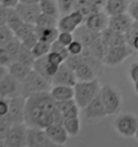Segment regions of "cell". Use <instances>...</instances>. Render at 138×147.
<instances>
[{
    "instance_id": "cell-1",
    "label": "cell",
    "mask_w": 138,
    "mask_h": 147,
    "mask_svg": "<svg viewBox=\"0 0 138 147\" xmlns=\"http://www.w3.org/2000/svg\"><path fill=\"white\" fill-rule=\"evenodd\" d=\"M26 98L25 123L29 128L46 129L53 123L52 114L56 108V102L50 91L35 93Z\"/></svg>"
},
{
    "instance_id": "cell-2",
    "label": "cell",
    "mask_w": 138,
    "mask_h": 147,
    "mask_svg": "<svg viewBox=\"0 0 138 147\" xmlns=\"http://www.w3.org/2000/svg\"><path fill=\"white\" fill-rule=\"evenodd\" d=\"M74 101L80 108H84L100 93V83L98 79L90 81H78L74 84Z\"/></svg>"
},
{
    "instance_id": "cell-3",
    "label": "cell",
    "mask_w": 138,
    "mask_h": 147,
    "mask_svg": "<svg viewBox=\"0 0 138 147\" xmlns=\"http://www.w3.org/2000/svg\"><path fill=\"white\" fill-rule=\"evenodd\" d=\"M52 89V83L37 73L35 69L28 74V76L22 81V95L28 97L39 92L50 91Z\"/></svg>"
},
{
    "instance_id": "cell-4",
    "label": "cell",
    "mask_w": 138,
    "mask_h": 147,
    "mask_svg": "<svg viewBox=\"0 0 138 147\" xmlns=\"http://www.w3.org/2000/svg\"><path fill=\"white\" fill-rule=\"evenodd\" d=\"M99 95L106 107L108 116L117 115L121 110L123 100L119 88H117L113 84H105L104 87H101Z\"/></svg>"
},
{
    "instance_id": "cell-5",
    "label": "cell",
    "mask_w": 138,
    "mask_h": 147,
    "mask_svg": "<svg viewBox=\"0 0 138 147\" xmlns=\"http://www.w3.org/2000/svg\"><path fill=\"white\" fill-rule=\"evenodd\" d=\"M115 131L123 138H134L138 129V117L133 114H121L113 121Z\"/></svg>"
},
{
    "instance_id": "cell-6",
    "label": "cell",
    "mask_w": 138,
    "mask_h": 147,
    "mask_svg": "<svg viewBox=\"0 0 138 147\" xmlns=\"http://www.w3.org/2000/svg\"><path fill=\"white\" fill-rule=\"evenodd\" d=\"M134 51L135 50L127 43L122 45V46L109 48L106 56L104 59V63L106 66L115 67L118 65L122 64L126 59H129V56L133 54Z\"/></svg>"
},
{
    "instance_id": "cell-7",
    "label": "cell",
    "mask_w": 138,
    "mask_h": 147,
    "mask_svg": "<svg viewBox=\"0 0 138 147\" xmlns=\"http://www.w3.org/2000/svg\"><path fill=\"white\" fill-rule=\"evenodd\" d=\"M28 125L25 122L13 124L5 138V147H26L27 146Z\"/></svg>"
},
{
    "instance_id": "cell-8",
    "label": "cell",
    "mask_w": 138,
    "mask_h": 147,
    "mask_svg": "<svg viewBox=\"0 0 138 147\" xmlns=\"http://www.w3.org/2000/svg\"><path fill=\"white\" fill-rule=\"evenodd\" d=\"M26 97L24 95L10 98V109L8 119L13 124H19L25 122V110H26Z\"/></svg>"
},
{
    "instance_id": "cell-9",
    "label": "cell",
    "mask_w": 138,
    "mask_h": 147,
    "mask_svg": "<svg viewBox=\"0 0 138 147\" xmlns=\"http://www.w3.org/2000/svg\"><path fill=\"white\" fill-rule=\"evenodd\" d=\"M83 113H84L85 120L88 122H96L108 116V113L101 101L100 95L96 96L88 105L85 106L83 108Z\"/></svg>"
},
{
    "instance_id": "cell-10",
    "label": "cell",
    "mask_w": 138,
    "mask_h": 147,
    "mask_svg": "<svg viewBox=\"0 0 138 147\" xmlns=\"http://www.w3.org/2000/svg\"><path fill=\"white\" fill-rule=\"evenodd\" d=\"M19 95H22V82L8 73L0 81V96L10 100Z\"/></svg>"
},
{
    "instance_id": "cell-11",
    "label": "cell",
    "mask_w": 138,
    "mask_h": 147,
    "mask_svg": "<svg viewBox=\"0 0 138 147\" xmlns=\"http://www.w3.org/2000/svg\"><path fill=\"white\" fill-rule=\"evenodd\" d=\"M85 21V18L80 11L74 10L70 13L62 15V18L58 20L57 27L60 32H74L79 26H81Z\"/></svg>"
},
{
    "instance_id": "cell-12",
    "label": "cell",
    "mask_w": 138,
    "mask_h": 147,
    "mask_svg": "<svg viewBox=\"0 0 138 147\" xmlns=\"http://www.w3.org/2000/svg\"><path fill=\"white\" fill-rule=\"evenodd\" d=\"M28 147H57L55 143L51 141L46 130L40 128H29L27 133Z\"/></svg>"
},
{
    "instance_id": "cell-13",
    "label": "cell",
    "mask_w": 138,
    "mask_h": 147,
    "mask_svg": "<svg viewBox=\"0 0 138 147\" xmlns=\"http://www.w3.org/2000/svg\"><path fill=\"white\" fill-rule=\"evenodd\" d=\"M52 86H70V87H74V84L78 82V79L74 73V69L69 67L67 64H63L60 66L58 70L52 78Z\"/></svg>"
},
{
    "instance_id": "cell-14",
    "label": "cell",
    "mask_w": 138,
    "mask_h": 147,
    "mask_svg": "<svg viewBox=\"0 0 138 147\" xmlns=\"http://www.w3.org/2000/svg\"><path fill=\"white\" fill-rule=\"evenodd\" d=\"M14 9L17 11V13L21 15L25 22L31 24H36L37 18L41 14V10L39 7V3H24L19 2Z\"/></svg>"
},
{
    "instance_id": "cell-15",
    "label": "cell",
    "mask_w": 138,
    "mask_h": 147,
    "mask_svg": "<svg viewBox=\"0 0 138 147\" xmlns=\"http://www.w3.org/2000/svg\"><path fill=\"white\" fill-rule=\"evenodd\" d=\"M84 24L94 32H101L109 26V15L102 10L88 16L84 21Z\"/></svg>"
},
{
    "instance_id": "cell-16",
    "label": "cell",
    "mask_w": 138,
    "mask_h": 147,
    "mask_svg": "<svg viewBox=\"0 0 138 147\" xmlns=\"http://www.w3.org/2000/svg\"><path fill=\"white\" fill-rule=\"evenodd\" d=\"M32 68L35 69L37 73H39L41 76H43L46 79H48L49 81H52L53 76L56 74V71L58 70L60 66L54 64H51L49 60H48V55L41 56V57H37ZM52 83V82H51Z\"/></svg>"
},
{
    "instance_id": "cell-17",
    "label": "cell",
    "mask_w": 138,
    "mask_h": 147,
    "mask_svg": "<svg viewBox=\"0 0 138 147\" xmlns=\"http://www.w3.org/2000/svg\"><path fill=\"white\" fill-rule=\"evenodd\" d=\"M44 130H46L48 136L51 138V141L55 143L57 147L64 146L70 138L63 124L52 123L50 125H48Z\"/></svg>"
},
{
    "instance_id": "cell-18",
    "label": "cell",
    "mask_w": 138,
    "mask_h": 147,
    "mask_svg": "<svg viewBox=\"0 0 138 147\" xmlns=\"http://www.w3.org/2000/svg\"><path fill=\"white\" fill-rule=\"evenodd\" d=\"M133 18L129 15V12H125V13H121L118 15L109 16V26L108 27L115 32L125 34L126 30L131 27V25L133 24Z\"/></svg>"
},
{
    "instance_id": "cell-19",
    "label": "cell",
    "mask_w": 138,
    "mask_h": 147,
    "mask_svg": "<svg viewBox=\"0 0 138 147\" xmlns=\"http://www.w3.org/2000/svg\"><path fill=\"white\" fill-rule=\"evenodd\" d=\"M74 39L79 40L84 47H88L96 38L100 36V32H94L90 29L85 24H82L74 32Z\"/></svg>"
},
{
    "instance_id": "cell-20",
    "label": "cell",
    "mask_w": 138,
    "mask_h": 147,
    "mask_svg": "<svg viewBox=\"0 0 138 147\" xmlns=\"http://www.w3.org/2000/svg\"><path fill=\"white\" fill-rule=\"evenodd\" d=\"M101 38L104 42L106 43L108 48H113V47L122 46L126 43V39H125V35L123 32H115L111 28L107 27L104 32H101Z\"/></svg>"
},
{
    "instance_id": "cell-21",
    "label": "cell",
    "mask_w": 138,
    "mask_h": 147,
    "mask_svg": "<svg viewBox=\"0 0 138 147\" xmlns=\"http://www.w3.org/2000/svg\"><path fill=\"white\" fill-rule=\"evenodd\" d=\"M129 3H131L129 0H107L104 11L109 16L125 13L129 11Z\"/></svg>"
},
{
    "instance_id": "cell-22",
    "label": "cell",
    "mask_w": 138,
    "mask_h": 147,
    "mask_svg": "<svg viewBox=\"0 0 138 147\" xmlns=\"http://www.w3.org/2000/svg\"><path fill=\"white\" fill-rule=\"evenodd\" d=\"M52 97L55 100V102L67 101L74 98V88L70 86H52L50 90Z\"/></svg>"
},
{
    "instance_id": "cell-23",
    "label": "cell",
    "mask_w": 138,
    "mask_h": 147,
    "mask_svg": "<svg viewBox=\"0 0 138 147\" xmlns=\"http://www.w3.org/2000/svg\"><path fill=\"white\" fill-rule=\"evenodd\" d=\"M32 70L31 66H28V65L24 64L22 62L19 61H14L12 62V64L8 67V71L11 76H13L15 79H17L19 81H23L24 79L28 76V74Z\"/></svg>"
},
{
    "instance_id": "cell-24",
    "label": "cell",
    "mask_w": 138,
    "mask_h": 147,
    "mask_svg": "<svg viewBox=\"0 0 138 147\" xmlns=\"http://www.w3.org/2000/svg\"><path fill=\"white\" fill-rule=\"evenodd\" d=\"M74 73L77 76L78 81H90L98 78L93 68L85 62H82L77 68L74 69Z\"/></svg>"
},
{
    "instance_id": "cell-25",
    "label": "cell",
    "mask_w": 138,
    "mask_h": 147,
    "mask_svg": "<svg viewBox=\"0 0 138 147\" xmlns=\"http://www.w3.org/2000/svg\"><path fill=\"white\" fill-rule=\"evenodd\" d=\"M74 10L80 11V12L84 15V18H86L88 16H90V15H92V14H94V13H96V12L102 11L104 8L100 7V5H96V3L86 1V0H78L77 5H76V9Z\"/></svg>"
},
{
    "instance_id": "cell-26",
    "label": "cell",
    "mask_w": 138,
    "mask_h": 147,
    "mask_svg": "<svg viewBox=\"0 0 138 147\" xmlns=\"http://www.w3.org/2000/svg\"><path fill=\"white\" fill-rule=\"evenodd\" d=\"M88 48L91 50V52H92L93 54L95 55L96 57H98L99 60L102 61V62H104V59H105L107 52H108V49H109V48L106 46V43L104 42V40H102L101 34H100V36L98 37V38H96Z\"/></svg>"
},
{
    "instance_id": "cell-27",
    "label": "cell",
    "mask_w": 138,
    "mask_h": 147,
    "mask_svg": "<svg viewBox=\"0 0 138 147\" xmlns=\"http://www.w3.org/2000/svg\"><path fill=\"white\" fill-rule=\"evenodd\" d=\"M36 32H37L40 40L46 41L49 42V43H53L55 40H57V37L60 35V29H58V27H48V28L36 27Z\"/></svg>"
},
{
    "instance_id": "cell-28",
    "label": "cell",
    "mask_w": 138,
    "mask_h": 147,
    "mask_svg": "<svg viewBox=\"0 0 138 147\" xmlns=\"http://www.w3.org/2000/svg\"><path fill=\"white\" fill-rule=\"evenodd\" d=\"M39 7L41 10L42 13L49 14L54 18H60V11L58 8V3L57 0H41L39 2Z\"/></svg>"
},
{
    "instance_id": "cell-29",
    "label": "cell",
    "mask_w": 138,
    "mask_h": 147,
    "mask_svg": "<svg viewBox=\"0 0 138 147\" xmlns=\"http://www.w3.org/2000/svg\"><path fill=\"white\" fill-rule=\"evenodd\" d=\"M63 125L65 127L69 136H78L80 131H81V120L79 117H72V118H67L64 119Z\"/></svg>"
},
{
    "instance_id": "cell-30",
    "label": "cell",
    "mask_w": 138,
    "mask_h": 147,
    "mask_svg": "<svg viewBox=\"0 0 138 147\" xmlns=\"http://www.w3.org/2000/svg\"><path fill=\"white\" fill-rule=\"evenodd\" d=\"M25 22L23 18H21V15L17 13V11L14 8L8 9V18H7V25L9 26L14 32L19 29L23 23Z\"/></svg>"
},
{
    "instance_id": "cell-31",
    "label": "cell",
    "mask_w": 138,
    "mask_h": 147,
    "mask_svg": "<svg viewBox=\"0 0 138 147\" xmlns=\"http://www.w3.org/2000/svg\"><path fill=\"white\" fill-rule=\"evenodd\" d=\"M35 25L38 28L57 27V25H58V18L41 12V14L39 15V18H37Z\"/></svg>"
},
{
    "instance_id": "cell-32",
    "label": "cell",
    "mask_w": 138,
    "mask_h": 147,
    "mask_svg": "<svg viewBox=\"0 0 138 147\" xmlns=\"http://www.w3.org/2000/svg\"><path fill=\"white\" fill-rule=\"evenodd\" d=\"M16 61L22 62L24 64H26V65H28V66H31L32 67L35 61H36V56L33 55L31 49H29L27 47L23 46V43H22V48H21L19 54H17Z\"/></svg>"
},
{
    "instance_id": "cell-33",
    "label": "cell",
    "mask_w": 138,
    "mask_h": 147,
    "mask_svg": "<svg viewBox=\"0 0 138 147\" xmlns=\"http://www.w3.org/2000/svg\"><path fill=\"white\" fill-rule=\"evenodd\" d=\"M21 48H22V40L19 38H17L16 36H14L12 38V40L5 46V49L8 50L9 54L11 55L13 62L16 61V57H17V54H19Z\"/></svg>"
},
{
    "instance_id": "cell-34",
    "label": "cell",
    "mask_w": 138,
    "mask_h": 147,
    "mask_svg": "<svg viewBox=\"0 0 138 147\" xmlns=\"http://www.w3.org/2000/svg\"><path fill=\"white\" fill-rule=\"evenodd\" d=\"M51 45H52V43H49V42L43 41V40H39V41L36 43V46L31 49L32 53L36 56V59L49 54L51 52Z\"/></svg>"
},
{
    "instance_id": "cell-35",
    "label": "cell",
    "mask_w": 138,
    "mask_h": 147,
    "mask_svg": "<svg viewBox=\"0 0 138 147\" xmlns=\"http://www.w3.org/2000/svg\"><path fill=\"white\" fill-rule=\"evenodd\" d=\"M15 36L14 32L5 24L0 26V47H5Z\"/></svg>"
},
{
    "instance_id": "cell-36",
    "label": "cell",
    "mask_w": 138,
    "mask_h": 147,
    "mask_svg": "<svg viewBox=\"0 0 138 147\" xmlns=\"http://www.w3.org/2000/svg\"><path fill=\"white\" fill-rule=\"evenodd\" d=\"M77 2H78V0H57L60 15H65V14H68L71 11H74L76 9Z\"/></svg>"
},
{
    "instance_id": "cell-37",
    "label": "cell",
    "mask_w": 138,
    "mask_h": 147,
    "mask_svg": "<svg viewBox=\"0 0 138 147\" xmlns=\"http://www.w3.org/2000/svg\"><path fill=\"white\" fill-rule=\"evenodd\" d=\"M35 30H36V25H35V24L24 22L23 25H22L16 32H14V34H15V36L17 37V38H19V39L22 40L23 38H25L27 35H29L30 32H35Z\"/></svg>"
},
{
    "instance_id": "cell-38",
    "label": "cell",
    "mask_w": 138,
    "mask_h": 147,
    "mask_svg": "<svg viewBox=\"0 0 138 147\" xmlns=\"http://www.w3.org/2000/svg\"><path fill=\"white\" fill-rule=\"evenodd\" d=\"M51 51L60 54L65 59V61H66V59L70 55V53H69V51H68V48L66 46H64V45H62L58 40H55V41L51 45Z\"/></svg>"
},
{
    "instance_id": "cell-39",
    "label": "cell",
    "mask_w": 138,
    "mask_h": 147,
    "mask_svg": "<svg viewBox=\"0 0 138 147\" xmlns=\"http://www.w3.org/2000/svg\"><path fill=\"white\" fill-rule=\"evenodd\" d=\"M39 40H40V39H39V36H38L37 32L35 30V32H30L29 35H27L25 38H23V39H22V43H23V46L27 47L29 49H32L33 47L36 46V43H37Z\"/></svg>"
},
{
    "instance_id": "cell-40",
    "label": "cell",
    "mask_w": 138,
    "mask_h": 147,
    "mask_svg": "<svg viewBox=\"0 0 138 147\" xmlns=\"http://www.w3.org/2000/svg\"><path fill=\"white\" fill-rule=\"evenodd\" d=\"M12 123L10 122L8 117H1L0 118V140H5L7 134L9 133Z\"/></svg>"
},
{
    "instance_id": "cell-41",
    "label": "cell",
    "mask_w": 138,
    "mask_h": 147,
    "mask_svg": "<svg viewBox=\"0 0 138 147\" xmlns=\"http://www.w3.org/2000/svg\"><path fill=\"white\" fill-rule=\"evenodd\" d=\"M12 57L9 54L8 50L5 49V47H0V66H5V67H9L12 64Z\"/></svg>"
},
{
    "instance_id": "cell-42",
    "label": "cell",
    "mask_w": 138,
    "mask_h": 147,
    "mask_svg": "<svg viewBox=\"0 0 138 147\" xmlns=\"http://www.w3.org/2000/svg\"><path fill=\"white\" fill-rule=\"evenodd\" d=\"M124 35H125V39H126V43L129 45L134 38L136 36H138V22L134 21L133 24L131 25V27L126 30V32H125Z\"/></svg>"
},
{
    "instance_id": "cell-43",
    "label": "cell",
    "mask_w": 138,
    "mask_h": 147,
    "mask_svg": "<svg viewBox=\"0 0 138 147\" xmlns=\"http://www.w3.org/2000/svg\"><path fill=\"white\" fill-rule=\"evenodd\" d=\"M82 62H83V56L81 54H79V55L70 54L68 57L66 59V61H65V64H67L69 67H71L72 69H76Z\"/></svg>"
},
{
    "instance_id": "cell-44",
    "label": "cell",
    "mask_w": 138,
    "mask_h": 147,
    "mask_svg": "<svg viewBox=\"0 0 138 147\" xmlns=\"http://www.w3.org/2000/svg\"><path fill=\"white\" fill-rule=\"evenodd\" d=\"M57 40L64 45V46L68 47L71 42L74 40V32H60V35L57 37Z\"/></svg>"
},
{
    "instance_id": "cell-45",
    "label": "cell",
    "mask_w": 138,
    "mask_h": 147,
    "mask_svg": "<svg viewBox=\"0 0 138 147\" xmlns=\"http://www.w3.org/2000/svg\"><path fill=\"white\" fill-rule=\"evenodd\" d=\"M67 48H68V51H69V53H70V54L79 55V54H81V53H82L83 49H84V46H83L82 43L79 41V40L74 39V41L71 42Z\"/></svg>"
},
{
    "instance_id": "cell-46",
    "label": "cell",
    "mask_w": 138,
    "mask_h": 147,
    "mask_svg": "<svg viewBox=\"0 0 138 147\" xmlns=\"http://www.w3.org/2000/svg\"><path fill=\"white\" fill-rule=\"evenodd\" d=\"M48 60H49V62H50L51 64L57 65V66H60L63 63H65L64 57L60 54H58V53L53 52V51H51L50 53L48 54Z\"/></svg>"
},
{
    "instance_id": "cell-47",
    "label": "cell",
    "mask_w": 138,
    "mask_h": 147,
    "mask_svg": "<svg viewBox=\"0 0 138 147\" xmlns=\"http://www.w3.org/2000/svg\"><path fill=\"white\" fill-rule=\"evenodd\" d=\"M10 109V101L8 98L0 96V118L7 117Z\"/></svg>"
},
{
    "instance_id": "cell-48",
    "label": "cell",
    "mask_w": 138,
    "mask_h": 147,
    "mask_svg": "<svg viewBox=\"0 0 138 147\" xmlns=\"http://www.w3.org/2000/svg\"><path fill=\"white\" fill-rule=\"evenodd\" d=\"M129 76L133 83L138 81V61L131 64L129 68Z\"/></svg>"
},
{
    "instance_id": "cell-49",
    "label": "cell",
    "mask_w": 138,
    "mask_h": 147,
    "mask_svg": "<svg viewBox=\"0 0 138 147\" xmlns=\"http://www.w3.org/2000/svg\"><path fill=\"white\" fill-rule=\"evenodd\" d=\"M129 15L133 18L134 21L138 22V1H132L129 3Z\"/></svg>"
},
{
    "instance_id": "cell-50",
    "label": "cell",
    "mask_w": 138,
    "mask_h": 147,
    "mask_svg": "<svg viewBox=\"0 0 138 147\" xmlns=\"http://www.w3.org/2000/svg\"><path fill=\"white\" fill-rule=\"evenodd\" d=\"M7 18H8V9L0 5V26L7 24Z\"/></svg>"
},
{
    "instance_id": "cell-51",
    "label": "cell",
    "mask_w": 138,
    "mask_h": 147,
    "mask_svg": "<svg viewBox=\"0 0 138 147\" xmlns=\"http://www.w3.org/2000/svg\"><path fill=\"white\" fill-rule=\"evenodd\" d=\"M21 2V0H1V5H3L7 9L15 8Z\"/></svg>"
},
{
    "instance_id": "cell-52",
    "label": "cell",
    "mask_w": 138,
    "mask_h": 147,
    "mask_svg": "<svg viewBox=\"0 0 138 147\" xmlns=\"http://www.w3.org/2000/svg\"><path fill=\"white\" fill-rule=\"evenodd\" d=\"M129 46L132 47V48H133L134 50L138 51V36H136L135 38H134L133 40H132V42L129 43Z\"/></svg>"
},
{
    "instance_id": "cell-53",
    "label": "cell",
    "mask_w": 138,
    "mask_h": 147,
    "mask_svg": "<svg viewBox=\"0 0 138 147\" xmlns=\"http://www.w3.org/2000/svg\"><path fill=\"white\" fill-rule=\"evenodd\" d=\"M8 73H9V71L7 70V67H5V66H0V81L5 78V76Z\"/></svg>"
},
{
    "instance_id": "cell-54",
    "label": "cell",
    "mask_w": 138,
    "mask_h": 147,
    "mask_svg": "<svg viewBox=\"0 0 138 147\" xmlns=\"http://www.w3.org/2000/svg\"><path fill=\"white\" fill-rule=\"evenodd\" d=\"M86 1H90V2H93V3H96V5H100L102 8H105V3H106L107 0H86Z\"/></svg>"
},
{
    "instance_id": "cell-55",
    "label": "cell",
    "mask_w": 138,
    "mask_h": 147,
    "mask_svg": "<svg viewBox=\"0 0 138 147\" xmlns=\"http://www.w3.org/2000/svg\"><path fill=\"white\" fill-rule=\"evenodd\" d=\"M41 0H21V2L24 3H39Z\"/></svg>"
},
{
    "instance_id": "cell-56",
    "label": "cell",
    "mask_w": 138,
    "mask_h": 147,
    "mask_svg": "<svg viewBox=\"0 0 138 147\" xmlns=\"http://www.w3.org/2000/svg\"><path fill=\"white\" fill-rule=\"evenodd\" d=\"M134 90H135V92L138 94V81H136V82H134Z\"/></svg>"
},
{
    "instance_id": "cell-57",
    "label": "cell",
    "mask_w": 138,
    "mask_h": 147,
    "mask_svg": "<svg viewBox=\"0 0 138 147\" xmlns=\"http://www.w3.org/2000/svg\"><path fill=\"white\" fill-rule=\"evenodd\" d=\"M5 140H0V147H5Z\"/></svg>"
},
{
    "instance_id": "cell-58",
    "label": "cell",
    "mask_w": 138,
    "mask_h": 147,
    "mask_svg": "<svg viewBox=\"0 0 138 147\" xmlns=\"http://www.w3.org/2000/svg\"><path fill=\"white\" fill-rule=\"evenodd\" d=\"M135 138L138 140V129H137V131H136V133H135Z\"/></svg>"
},
{
    "instance_id": "cell-59",
    "label": "cell",
    "mask_w": 138,
    "mask_h": 147,
    "mask_svg": "<svg viewBox=\"0 0 138 147\" xmlns=\"http://www.w3.org/2000/svg\"><path fill=\"white\" fill-rule=\"evenodd\" d=\"M0 5H1V0H0Z\"/></svg>"
}]
</instances>
